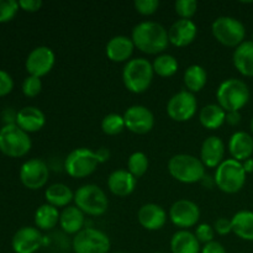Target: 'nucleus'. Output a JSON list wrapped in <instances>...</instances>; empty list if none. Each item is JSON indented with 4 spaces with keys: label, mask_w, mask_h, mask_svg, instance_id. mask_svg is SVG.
<instances>
[{
    "label": "nucleus",
    "mask_w": 253,
    "mask_h": 253,
    "mask_svg": "<svg viewBox=\"0 0 253 253\" xmlns=\"http://www.w3.org/2000/svg\"><path fill=\"white\" fill-rule=\"evenodd\" d=\"M131 40L137 49L146 54H162L169 44L168 30L156 21L138 22L131 32Z\"/></svg>",
    "instance_id": "obj_1"
},
{
    "label": "nucleus",
    "mask_w": 253,
    "mask_h": 253,
    "mask_svg": "<svg viewBox=\"0 0 253 253\" xmlns=\"http://www.w3.org/2000/svg\"><path fill=\"white\" fill-rule=\"evenodd\" d=\"M155 77L152 62L143 57H136L126 62L123 69L125 88L133 94L145 93L151 86Z\"/></svg>",
    "instance_id": "obj_2"
},
{
    "label": "nucleus",
    "mask_w": 253,
    "mask_h": 253,
    "mask_svg": "<svg viewBox=\"0 0 253 253\" xmlns=\"http://www.w3.org/2000/svg\"><path fill=\"white\" fill-rule=\"evenodd\" d=\"M167 168L172 178L183 184H194L205 177V166L200 158L188 153H178L170 157Z\"/></svg>",
    "instance_id": "obj_3"
},
{
    "label": "nucleus",
    "mask_w": 253,
    "mask_h": 253,
    "mask_svg": "<svg viewBox=\"0 0 253 253\" xmlns=\"http://www.w3.org/2000/svg\"><path fill=\"white\" fill-rule=\"evenodd\" d=\"M251 91L244 81L237 78H229L222 82L216 90L217 104L226 113L240 111L249 104Z\"/></svg>",
    "instance_id": "obj_4"
},
{
    "label": "nucleus",
    "mask_w": 253,
    "mask_h": 253,
    "mask_svg": "<svg viewBox=\"0 0 253 253\" xmlns=\"http://www.w3.org/2000/svg\"><path fill=\"white\" fill-rule=\"evenodd\" d=\"M74 204L85 215L101 216L108 211L109 199L103 189L96 184H84L74 192Z\"/></svg>",
    "instance_id": "obj_5"
},
{
    "label": "nucleus",
    "mask_w": 253,
    "mask_h": 253,
    "mask_svg": "<svg viewBox=\"0 0 253 253\" xmlns=\"http://www.w3.org/2000/svg\"><path fill=\"white\" fill-rule=\"evenodd\" d=\"M246 175L241 162L227 158L215 170V185L226 194H236L245 187Z\"/></svg>",
    "instance_id": "obj_6"
},
{
    "label": "nucleus",
    "mask_w": 253,
    "mask_h": 253,
    "mask_svg": "<svg viewBox=\"0 0 253 253\" xmlns=\"http://www.w3.org/2000/svg\"><path fill=\"white\" fill-rule=\"evenodd\" d=\"M31 138L29 133L16 124H7L0 128V152L11 158L26 156L31 150Z\"/></svg>",
    "instance_id": "obj_7"
},
{
    "label": "nucleus",
    "mask_w": 253,
    "mask_h": 253,
    "mask_svg": "<svg viewBox=\"0 0 253 253\" xmlns=\"http://www.w3.org/2000/svg\"><path fill=\"white\" fill-rule=\"evenodd\" d=\"M211 34L219 43L230 48H236L246 39L244 22L232 16H219L211 24Z\"/></svg>",
    "instance_id": "obj_8"
},
{
    "label": "nucleus",
    "mask_w": 253,
    "mask_h": 253,
    "mask_svg": "<svg viewBox=\"0 0 253 253\" xmlns=\"http://www.w3.org/2000/svg\"><path fill=\"white\" fill-rule=\"evenodd\" d=\"M100 165L95 151L86 147H79L68 153L63 162V168L69 177L74 179H83L95 172Z\"/></svg>",
    "instance_id": "obj_9"
},
{
    "label": "nucleus",
    "mask_w": 253,
    "mask_h": 253,
    "mask_svg": "<svg viewBox=\"0 0 253 253\" xmlns=\"http://www.w3.org/2000/svg\"><path fill=\"white\" fill-rule=\"evenodd\" d=\"M72 249L74 253H109L111 242L104 231L94 227H86L74 235Z\"/></svg>",
    "instance_id": "obj_10"
},
{
    "label": "nucleus",
    "mask_w": 253,
    "mask_h": 253,
    "mask_svg": "<svg viewBox=\"0 0 253 253\" xmlns=\"http://www.w3.org/2000/svg\"><path fill=\"white\" fill-rule=\"evenodd\" d=\"M198 110L197 98L188 90H180L170 96L167 103V114L173 121L185 123L192 120Z\"/></svg>",
    "instance_id": "obj_11"
},
{
    "label": "nucleus",
    "mask_w": 253,
    "mask_h": 253,
    "mask_svg": "<svg viewBox=\"0 0 253 253\" xmlns=\"http://www.w3.org/2000/svg\"><path fill=\"white\" fill-rule=\"evenodd\" d=\"M19 175L25 188L30 190H39L48 182L49 168L44 161L32 158L22 163Z\"/></svg>",
    "instance_id": "obj_12"
},
{
    "label": "nucleus",
    "mask_w": 253,
    "mask_h": 253,
    "mask_svg": "<svg viewBox=\"0 0 253 253\" xmlns=\"http://www.w3.org/2000/svg\"><path fill=\"white\" fill-rule=\"evenodd\" d=\"M168 217L179 230H188L197 226L200 220V209L197 203L188 199H179L172 204Z\"/></svg>",
    "instance_id": "obj_13"
},
{
    "label": "nucleus",
    "mask_w": 253,
    "mask_h": 253,
    "mask_svg": "<svg viewBox=\"0 0 253 253\" xmlns=\"http://www.w3.org/2000/svg\"><path fill=\"white\" fill-rule=\"evenodd\" d=\"M125 127L136 135H146L155 127V115L145 105H132L124 113Z\"/></svg>",
    "instance_id": "obj_14"
},
{
    "label": "nucleus",
    "mask_w": 253,
    "mask_h": 253,
    "mask_svg": "<svg viewBox=\"0 0 253 253\" xmlns=\"http://www.w3.org/2000/svg\"><path fill=\"white\" fill-rule=\"evenodd\" d=\"M54 63H56V54L53 49L47 46H39L30 52L25 62V67L29 76L41 78L52 71Z\"/></svg>",
    "instance_id": "obj_15"
},
{
    "label": "nucleus",
    "mask_w": 253,
    "mask_h": 253,
    "mask_svg": "<svg viewBox=\"0 0 253 253\" xmlns=\"http://www.w3.org/2000/svg\"><path fill=\"white\" fill-rule=\"evenodd\" d=\"M42 246H44V237L37 227H21L15 232L11 240L15 253H36Z\"/></svg>",
    "instance_id": "obj_16"
},
{
    "label": "nucleus",
    "mask_w": 253,
    "mask_h": 253,
    "mask_svg": "<svg viewBox=\"0 0 253 253\" xmlns=\"http://www.w3.org/2000/svg\"><path fill=\"white\" fill-rule=\"evenodd\" d=\"M225 142L219 136H209L205 138L200 148V161L205 168H215L216 169L225 161Z\"/></svg>",
    "instance_id": "obj_17"
},
{
    "label": "nucleus",
    "mask_w": 253,
    "mask_h": 253,
    "mask_svg": "<svg viewBox=\"0 0 253 253\" xmlns=\"http://www.w3.org/2000/svg\"><path fill=\"white\" fill-rule=\"evenodd\" d=\"M167 212L161 205L155 203L143 204L137 211L138 224L148 231H158L167 222Z\"/></svg>",
    "instance_id": "obj_18"
},
{
    "label": "nucleus",
    "mask_w": 253,
    "mask_h": 253,
    "mask_svg": "<svg viewBox=\"0 0 253 253\" xmlns=\"http://www.w3.org/2000/svg\"><path fill=\"white\" fill-rule=\"evenodd\" d=\"M198 26L193 20L179 19L168 29L169 43L175 47H187L197 39Z\"/></svg>",
    "instance_id": "obj_19"
},
{
    "label": "nucleus",
    "mask_w": 253,
    "mask_h": 253,
    "mask_svg": "<svg viewBox=\"0 0 253 253\" xmlns=\"http://www.w3.org/2000/svg\"><path fill=\"white\" fill-rule=\"evenodd\" d=\"M135 44H133L131 37L125 35H118V36L111 37L108 41L105 47L106 57L114 63H124L131 59L133 51H135Z\"/></svg>",
    "instance_id": "obj_20"
},
{
    "label": "nucleus",
    "mask_w": 253,
    "mask_h": 253,
    "mask_svg": "<svg viewBox=\"0 0 253 253\" xmlns=\"http://www.w3.org/2000/svg\"><path fill=\"white\" fill-rule=\"evenodd\" d=\"M106 184L114 195L125 198L132 194L136 189L137 179L127 169H116L110 173Z\"/></svg>",
    "instance_id": "obj_21"
},
{
    "label": "nucleus",
    "mask_w": 253,
    "mask_h": 253,
    "mask_svg": "<svg viewBox=\"0 0 253 253\" xmlns=\"http://www.w3.org/2000/svg\"><path fill=\"white\" fill-rule=\"evenodd\" d=\"M15 124L25 132H37L46 125V116L43 111L36 106H25L16 113Z\"/></svg>",
    "instance_id": "obj_22"
},
{
    "label": "nucleus",
    "mask_w": 253,
    "mask_h": 253,
    "mask_svg": "<svg viewBox=\"0 0 253 253\" xmlns=\"http://www.w3.org/2000/svg\"><path fill=\"white\" fill-rule=\"evenodd\" d=\"M227 148L231 155V158L244 162L249 160L253 155V136L246 131H236L230 137Z\"/></svg>",
    "instance_id": "obj_23"
},
{
    "label": "nucleus",
    "mask_w": 253,
    "mask_h": 253,
    "mask_svg": "<svg viewBox=\"0 0 253 253\" xmlns=\"http://www.w3.org/2000/svg\"><path fill=\"white\" fill-rule=\"evenodd\" d=\"M85 214L76 205H69L61 211L59 227L67 235H77L84 229Z\"/></svg>",
    "instance_id": "obj_24"
},
{
    "label": "nucleus",
    "mask_w": 253,
    "mask_h": 253,
    "mask_svg": "<svg viewBox=\"0 0 253 253\" xmlns=\"http://www.w3.org/2000/svg\"><path fill=\"white\" fill-rule=\"evenodd\" d=\"M235 68L244 77L253 78V41H245L232 54Z\"/></svg>",
    "instance_id": "obj_25"
},
{
    "label": "nucleus",
    "mask_w": 253,
    "mask_h": 253,
    "mask_svg": "<svg viewBox=\"0 0 253 253\" xmlns=\"http://www.w3.org/2000/svg\"><path fill=\"white\" fill-rule=\"evenodd\" d=\"M170 252L172 253H200L202 246L194 232L189 230H178L170 239Z\"/></svg>",
    "instance_id": "obj_26"
},
{
    "label": "nucleus",
    "mask_w": 253,
    "mask_h": 253,
    "mask_svg": "<svg viewBox=\"0 0 253 253\" xmlns=\"http://www.w3.org/2000/svg\"><path fill=\"white\" fill-rule=\"evenodd\" d=\"M44 199L47 204L54 208H67L74 200V192L64 183H54L44 190Z\"/></svg>",
    "instance_id": "obj_27"
},
{
    "label": "nucleus",
    "mask_w": 253,
    "mask_h": 253,
    "mask_svg": "<svg viewBox=\"0 0 253 253\" xmlns=\"http://www.w3.org/2000/svg\"><path fill=\"white\" fill-rule=\"evenodd\" d=\"M199 121L207 130H217L226 123V111L219 104H208L200 109Z\"/></svg>",
    "instance_id": "obj_28"
},
{
    "label": "nucleus",
    "mask_w": 253,
    "mask_h": 253,
    "mask_svg": "<svg viewBox=\"0 0 253 253\" xmlns=\"http://www.w3.org/2000/svg\"><path fill=\"white\" fill-rule=\"evenodd\" d=\"M232 232L244 241H253V211L240 210L231 217Z\"/></svg>",
    "instance_id": "obj_29"
},
{
    "label": "nucleus",
    "mask_w": 253,
    "mask_h": 253,
    "mask_svg": "<svg viewBox=\"0 0 253 253\" xmlns=\"http://www.w3.org/2000/svg\"><path fill=\"white\" fill-rule=\"evenodd\" d=\"M61 211L53 205L42 204L35 211V225L40 231H49L59 224Z\"/></svg>",
    "instance_id": "obj_30"
},
{
    "label": "nucleus",
    "mask_w": 253,
    "mask_h": 253,
    "mask_svg": "<svg viewBox=\"0 0 253 253\" xmlns=\"http://www.w3.org/2000/svg\"><path fill=\"white\" fill-rule=\"evenodd\" d=\"M183 82L188 91L193 94L199 93L208 83L207 69L200 64H192L184 71Z\"/></svg>",
    "instance_id": "obj_31"
},
{
    "label": "nucleus",
    "mask_w": 253,
    "mask_h": 253,
    "mask_svg": "<svg viewBox=\"0 0 253 253\" xmlns=\"http://www.w3.org/2000/svg\"><path fill=\"white\" fill-rule=\"evenodd\" d=\"M153 71L155 74L162 77V78H169L173 77L178 72L179 68V63H178L177 58L169 53H162L158 54L152 62Z\"/></svg>",
    "instance_id": "obj_32"
},
{
    "label": "nucleus",
    "mask_w": 253,
    "mask_h": 253,
    "mask_svg": "<svg viewBox=\"0 0 253 253\" xmlns=\"http://www.w3.org/2000/svg\"><path fill=\"white\" fill-rule=\"evenodd\" d=\"M148 166H150V162H148L147 155L145 152H141V151L131 153L127 160V170L136 179L146 174Z\"/></svg>",
    "instance_id": "obj_33"
},
{
    "label": "nucleus",
    "mask_w": 253,
    "mask_h": 253,
    "mask_svg": "<svg viewBox=\"0 0 253 253\" xmlns=\"http://www.w3.org/2000/svg\"><path fill=\"white\" fill-rule=\"evenodd\" d=\"M125 127V120L120 114L110 113L101 120V130L108 136H116L121 133Z\"/></svg>",
    "instance_id": "obj_34"
},
{
    "label": "nucleus",
    "mask_w": 253,
    "mask_h": 253,
    "mask_svg": "<svg viewBox=\"0 0 253 253\" xmlns=\"http://www.w3.org/2000/svg\"><path fill=\"white\" fill-rule=\"evenodd\" d=\"M174 10L179 19L192 20L198 11V2L195 0H178L174 2Z\"/></svg>",
    "instance_id": "obj_35"
},
{
    "label": "nucleus",
    "mask_w": 253,
    "mask_h": 253,
    "mask_svg": "<svg viewBox=\"0 0 253 253\" xmlns=\"http://www.w3.org/2000/svg\"><path fill=\"white\" fill-rule=\"evenodd\" d=\"M22 93L27 98H35L39 95L42 90V82L41 78L34 76H27L22 82Z\"/></svg>",
    "instance_id": "obj_36"
},
{
    "label": "nucleus",
    "mask_w": 253,
    "mask_h": 253,
    "mask_svg": "<svg viewBox=\"0 0 253 253\" xmlns=\"http://www.w3.org/2000/svg\"><path fill=\"white\" fill-rule=\"evenodd\" d=\"M19 1L15 0H0V22H9L16 16L19 11Z\"/></svg>",
    "instance_id": "obj_37"
},
{
    "label": "nucleus",
    "mask_w": 253,
    "mask_h": 253,
    "mask_svg": "<svg viewBox=\"0 0 253 253\" xmlns=\"http://www.w3.org/2000/svg\"><path fill=\"white\" fill-rule=\"evenodd\" d=\"M194 235L200 244L207 245V244H209V242L215 241L214 240V237H215L214 226H211V225H209V224L197 225Z\"/></svg>",
    "instance_id": "obj_38"
},
{
    "label": "nucleus",
    "mask_w": 253,
    "mask_h": 253,
    "mask_svg": "<svg viewBox=\"0 0 253 253\" xmlns=\"http://www.w3.org/2000/svg\"><path fill=\"white\" fill-rule=\"evenodd\" d=\"M136 11L143 16H150L153 15L160 7V1L158 0H136L133 2Z\"/></svg>",
    "instance_id": "obj_39"
},
{
    "label": "nucleus",
    "mask_w": 253,
    "mask_h": 253,
    "mask_svg": "<svg viewBox=\"0 0 253 253\" xmlns=\"http://www.w3.org/2000/svg\"><path fill=\"white\" fill-rule=\"evenodd\" d=\"M14 89V79L7 72L0 69V96L10 94Z\"/></svg>",
    "instance_id": "obj_40"
},
{
    "label": "nucleus",
    "mask_w": 253,
    "mask_h": 253,
    "mask_svg": "<svg viewBox=\"0 0 253 253\" xmlns=\"http://www.w3.org/2000/svg\"><path fill=\"white\" fill-rule=\"evenodd\" d=\"M214 230L217 235L220 236H225L232 232V222L231 219H226V217H220L215 221Z\"/></svg>",
    "instance_id": "obj_41"
},
{
    "label": "nucleus",
    "mask_w": 253,
    "mask_h": 253,
    "mask_svg": "<svg viewBox=\"0 0 253 253\" xmlns=\"http://www.w3.org/2000/svg\"><path fill=\"white\" fill-rule=\"evenodd\" d=\"M43 2L41 0H20L19 6L24 11L27 12H36L42 7Z\"/></svg>",
    "instance_id": "obj_42"
},
{
    "label": "nucleus",
    "mask_w": 253,
    "mask_h": 253,
    "mask_svg": "<svg viewBox=\"0 0 253 253\" xmlns=\"http://www.w3.org/2000/svg\"><path fill=\"white\" fill-rule=\"evenodd\" d=\"M200 253H227L224 245L217 241H211L202 247Z\"/></svg>",
    "instance_id": "obj_43"
},
{
    "label": "nucleus",
    "mask_w": 253,
    "mask_h": 253,
    "mask_svg": "<svg viewBox=\"0 0 253 253\" xmlns=\"http://www.w3.org/2000/svg\"><path fill=\"white\" fill-rule=\"evenodd\" d=\"M226 123L231 126H236L241 123V114L240 111H230L226 113Z\"/></svg>",
    "instance_id": "obj_44"
},
{
    "label": "nucleus",
    "mask_w": 253,
    "mask_h": 253,
    "mask_svg": "<svg viewBox=\"0 0 253 253\" xmlns=\"http://www.w3.org/2000/svg\"><path fill=\"white\" fill-rule=\"evenodd\" d=\"M95 153H96V157H98L99 163L106 162V161L110 158V152H109L108 148H105V147L98 148V150L95 151Z\"/></svg>",
    "instance_id": "obj_45"
},
{
    "label": "nucleus",
    "mask_w": 253,
    "mask_h": 253,
    "mask_svg": "<svg viewBox=\"0 0 253 253\" xmlns=\"http://www.w3.org/2000/svg\"><path fill=\"white\" fill-rule=\"evenodd\" d=\"M242 167H244L245 172H246V174H249V173H253V158H249V160L244 161L242 162Z\"/></svg>",
    "instance_id": "obj_46"
},
{
    "label": "nucleus",
    "mask_w": 253,
    "mask_h": 253,
    "mask_svg": "<svg viewBox=\"0 0 253 253\" xmlns=\"http://www.w3.org/2000/svg\"><path fill=\"white\" fill-rule=\"evenodd\" d=\"M251 131H252V133H253V118H252V120H251Z\"/></svg>",
    "instance_id": "obj_47"
},
{
    "label": "nucleus",
    "mask_w": 253,
    "mask_h": 253,
    "mask_svg": "<svg viewBox=\"0 0 253 253\" xmlns=\"http://www.w3.org/2000/svg\"><path fill=\"white\" fill-rule=\"evenodd\" d=\"M114 253H128V252H114Z\"/></svg>",
    "instance_id": "obj_48"
},
{
    "label": "nucleus",
    "mask_w": 253,
    "mask_h": 253,
    "mask_svg": "<svg viewBox=\"0 0 253 253\" xmlns=\"http://www.w3.org/2000/svg\"><path fill=\"white\" fill-rule=\"evenodd\" d=\"M152 253H166V252H152Z\"/></svg>",
    "instance_id": "obj_49"
},
{
    "label": "nucleus",
    "mask_w": 253,
    "mask_h": 253,
    "mask_svg": "<svg viewBox=\"0 0 253 253\" xmlns=\"http://www.w3.org/2000/svg\"><path fill=\"white\" fill-rule=\"evenodd\" d=\"M252 41H253V32H252Z\"/></svg>",
    "instance_id": "obj_50"
}]
</instances>
